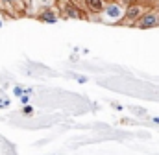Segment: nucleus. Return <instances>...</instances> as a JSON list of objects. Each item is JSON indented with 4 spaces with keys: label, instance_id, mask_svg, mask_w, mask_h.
Masks as SVG:
<instances>
[{
    "label": "nucleus",
    "instance_id": "1",
    "mask_svg": "<svg viewBox=\"0 0 159 155\" xmlns=\"http://www.w3.org/2000/svg\"><path fill=\"white\" fill-rule=\"evenodd\" d=\"M124 6L117 2V0H109V2H106V6H104V9L98 13V17L102 19V22H106V24H120L122 22V19H124Z\"/></svg>",
    "mask_w": 159,
    "mask_h": 155
},
{
    "label": "nucleus",
    "instance_id": "2",
    "mask_svg": "<svg viewBox=\"0 0 159 155\" xmlns=\"http://www.w3.org/2000/svg\"><path fill=\"white\" fill-rule=\"evenodd\" d=\"M148 9H150V4H148V2L133 0V2H131V4H128V6H126V9H124V19H122V24L133 26V24L139 20V17H141L143 13H146Z\"/></svg>",
    "mask_w": 159,
    "mask_h": 155
},
{
    "label": "nucleus",
    "instance_id": "3",
    "mask_svg": "<svg viewBox=\"0 0 159 155\" xmlns=\"http://www.w3.org/2000/svg\"><path fill=\"white\" fill-rule=\"evenodd\" d=\"M57 9H59L61 17H65V19H78V20H87L89 19L85 9L72 4L70 0H57Z\"/></svg>",
    "mask_w": 159,
    "mask_h": 155
},
{
    "label": "nucleus",
    "instance_id": "4",
    "mask_svg": "<svg viewBox=\"0 0 159 155\" xmlns=\"http://www.w3.org/2000/svg\"><path fill=\"white\" fill-rule=\"evenodd\" d=\"M157 20H159V15L154 9H148L146 13H143L139 17V20L133 26L139 28V30H152V28H157Z\"/></svg>",
    "mask_w": 159,
    "mask_h": 155
},
{
    "label": "nucleus",
    "instance_id": "5",
    "mask_svg": "<svg viewBox=\"0 0 159 155\" xmlns=\"http://www.w3.org/2000/svg\"><path fill=\"white\" fill-rule=\"evenodd\" d=\"M37 19H39L41 22H44V24H56V22L59 20V13H57L56 9H52V7L46 6L39 15H37Z\"/></svg>",
    "mask_w": 159,
    "mask_h": 155
},
{
    "label": "nucleus",
    "instance_id": "6",
    "mask_svg": "<svg viewBox=\"0 0 159 155\" xmlns=\"http://www.w3.org/2000/svg\"><path fill=\"white\" fill-rule=\"evenodd\" d=\"M106 2H107V0H83V9L89 11L91 15H98V13L104 9Z\"/></svg>",
    "mask_w": 159,
    "mask_h": 155
},
{
    "label": "nucleus",
    "instance_id": "7",
    "mask_svg": "<svg viewBox=\"0 0 159 155\" xmlns=\"http://www.w3.org/2000/svg\"><path fill=\"white\" fill-rule=\"evenodd\" d=\"M20 113H22L24 116H32V115H35V107H34V105H30V104H26V105H22Z\"/></svg>",
    "mask_w": 159,
    "mask_h": 155
},
{
    "label": "nucleus",
    "instance_id": "8",
    "mask_svg": "<svg viewBox=\"0 0 159 155\" xmlns=\"http://www.w3.org/2000/svg\"><path fill=\"white\" fill-rule=\"evenodd\" d=\"M22 94H24V87H22V85H15V87H13V96L19 98V96H22Z\"/></svg>",
    "mask_w": 159,
    "mask_h": 155
},
{
    "label": "nucleus",
    "instance_id": "9",
    "mask_svg": "<svg viewBox=\"0 0 159 155\" xmlns=\"http://www.w3.org/2000/svg\"><path fill=\"white\" fill-rule=\"evenodd\" d=\"M6 107H9V98L0 96V109H6Z\"/></svg>",
    "mask_w": 159,
    "mask_h": 155
},
{
    "label": "nucleus",
    "instance_id": "10",
    "mask_svg": "<svg viewBox=\"0 0 159 155\" xmlns=\"http://www.w3.org/2000/svg\"><path fill=\"white\" fill-rule=\"evenodd\" d=\"M30 98H32L30 94H22V96H19V100H20V104H22V105H26V104H30Z\"/></svg>",
    "mask_w": 159,
    "mask_h": 155
},
{
    "label": "nucleus",
    "instance_id": "11",
    "mask_svg": "<svg viewBox=\"0 0 159 155\" xmlns=\"http://www.w3.org/2000/svg\"><path fill=\"white\" fill-rule=\"evenodd\" d=\"M111 105H113V107H115L117 111H122V109H124V107H122L120 104H117V102H111Z\"/></svg>",
    "mask_w": 159,
    "mask_h": 155
},
{
    "label": "nucleus",
    "instance_id": "12",
    "mask_svg": "<svg viewBox=\"0 0 159 155\" xmlns=\"http://www.w3.org/2000/svg\"><path fill=\"white\" fill-rule=\"evenodd\" d=\"M152 122L154 124H159V116H152Z\"/></svg>",
    "mask_w": 159,
    "mask_h": 155
},
{
    "label": "nucleus",
    "instance_id": "13",
    "mask_svg": "<svg viewBox=\"0 0 159 155\" xmlns=\"http://www.w3.org/2000/svg\"><path fill=\"white\" fill-rule=\"evenodd\" d=\"M41 4H44V6H46V4H50V2H52V0H39Z\"/></svg>",
    "mask_w": 159,
    "mask_h": 155
},
{
    "label": "nucleus",
    "instance_id": "14",
    "mask_svg": "<svg viewBox=\"0 0 159 155\" xmlns=\"http://www.w3.org/2000/svg\"><path fill=\"white\" fill-rule=\"evenodd\" d=\"M2 26H4V20H2V19H0V28H2Z\"/></svg>",
    "mask_w": 159,
    "mask_h": 155
},
{
    "label": "nucleus",
    "instance_id": "15",
    "mask_svg": "<svg viewBox=\"0 0 159 155\" xmlns=\"http://www.w3.org/2000/svg\"><path fill=\"white\" fill-rule=\"evenodd\" d=\"M157 28H159V20H157Z\"/></svg>",
    "mask_w": 159,
    "mask_h": 155
},
{
    "label": "nucleus",
    "instance_id": "16",
    "mask_svg": "<svg viewBox=\"0 0 159 155\" xmlns=\"http://www.w3.org/2000/svg\"><path fill=\"white\" fill-rule=\"evenodd\" d=\"M13 2H17V0H13Z\"/></svg>",
    "mask_w": 159,
    "mask_h": 155
}]
</instances>
